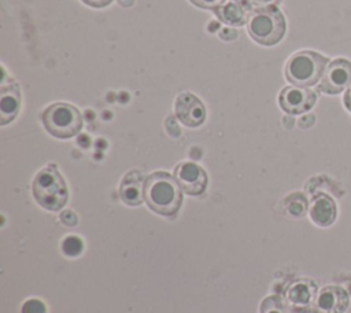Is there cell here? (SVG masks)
I'll list each match as a JSON object with an SVG mask.
<instances>
[{
	"label": "cell",
	"instance_id": "cell-23",
	"mask_svg": "<svg viewBox=\"0 0 351 313\" xmlns=\"http://www.w3.org/2000/svg\"><path fill=\"white\" fill-rule=\"evenodd\" d=\"M343 102H344V106L347 107V110L351 111V84H350V86H348L347 91H346V95H344Z\"/></svg>",
	"mask_w": 351,
	"mask_h": 313
},
{
	"label": "cell",
	"instance_id": "cell-12",
	"mask_svg": "<svg viewBox=\"0 0 351 313\" xmlns=\"http://www.w3.org/2000/svg\"><path fill=\"white\" fill-rule=\"evenodd\" d=\"M144 174L140 170L128 172L119 184V196L128 206H138L144 200L145 188Z\"/></svg>",
	"mask_w": 351,
	"mask_h": 313
},
{
	"label": "cell",
	"instance_id": "cell-24",
	"mask_svg": "<svg viewBox=\"0 0 351 313\" xmlns=\"http://www.w3.org/2000/svg\"><path fill=\"white\" fill-rule=\"evenodd\" d=\"M292 313H318L314 308H300V309H293Z\"/></svg>",
	"mask_w": 351,
	"mask_h": 313
},
{
	"label": "cell",
	"instance_id": "cell-18",
	"mask_svg": "<svg viewBox=\"0 0 351 313\" xmlns=\"http://www.w3.org/2000/svg\"><path fill=\"white\" fill-rule=\"evenodd\" d=\"M82 240L74 235L66 237L63 242H62V251L69 255V257H75L78 254H81L82 251Z\"/></svg>",
	"mask_w": 351,
	"mask_h": 313
},
{
	"label": "cell",
	"instance_id": "cell-6",
	"mask_svg": "<svg viewBox=\"0 0 351 313\" xmlns=\"http://www.w3.org/2000/svg\"><path fill=\"white\" fill-rule=\"evenodd\" d=\"M351 84V62L343 58L335 59L328 63L322 80L319 82V91L329 95H336L348 88Z\"/></svg>",
	"mask_w": 351,
	"mask_h": 313
},
{
	"label": "cell",
	"instance_id": "cell-4",
	"mask_svg": "<svg viewBox=\"0 0 351 313\" xmlns=\"http://www.w3.org/2000/svg\"><path fill=\"white\" fill-rule=\"evenodd\" d=\"M329 60L315 51H299L285 65L287 80L298 86H311L324 74Z\"/></svg>",
	"mask_w": 351,
	"mask_h": 313
},
{
	"label": "cell",
	"instance_id": "cell-10",
	"mask_svg": "<svg viewBox=\"0 0 351 313\" xmlns=\"http://www.w3.org/2000/svg\"><path fill=\"white\" fill-rule=\"evenodd\" d=\"M348 306V294L343 287L326 286L318 291L313 308L318 313H343Z\"/></svg>",
	"mask_w": 351,
	"mask_h": 313
},
{
	"label": "cell",
	"instance_id": "cell-5",
	"mask_svg": "<svg viewBox=\"0 0 351 313\" xmlns=\"http://www.w3.org/2000/svg\"><path fill=\"white\" fill-rule=\"evenodd\" d=\"M41 121L49 135L58 139L75 136L82 128L80 111L69 103H53L41 114Z\"/></svg>",
	"mask_w": 351,
	"mask_h": 313
},
{
	"label": "cell",
	"instance_id": "cell-3",
	"mask_svg": "<svg viewBox=\"0 0 351 313\" xmlns=\"http://www.w3.org/2000/svg\"><path fill=\"white\" fill-rule=\"evenodd\" d=\"M248 34L261 45H274L285 34L287 23L282 12L276 5L256 8L250 14Z\"/></svg>",
	"mask_w": 351,
	"mask_h": 313
},
{
	"label": "cell",
	"instance_id": "cell-20",
	"mask_svg": "<svg viewBox=\"0 0 351 313\" xmlns=\"http://www.w3.org/2000/svg\"><path fill=\"white\" fill-rule=\"evenodd\" d=\"M196 7L204 8V10H215L223 0H189Z\"/></svg>",
	"mask_w": 351,
	"mask_h": 313
},
{
	"label": "cell",
	"instance_id": "cell-25",
	"mask_svg": "<svg viewBox=\"0 0 351 313\" xmlns=\"http://www.w3.org/2000/svg\"><path fill=\"white\" fill-rule=\"evenodd\" d=\"M251 1H254V3H267L270 0H251Z\"/></svg>",
	"mask_w": 351,
	"mask_h": 313
},
{
	"label": "cell",
	"instance_id": "cell-16",
	"mask_svg": "<svg viewBox=\"0 0 351 313\" xmlns=\"http://www.w3.org/2000/svg\"><path fill=\"white\" fill-rule=\"evenodd\" d=\"M285 211L292 217H303L307 211V199L300 192H293L284 200Z\"/></svg>",
	"mask_w": 351,
	"mask_h": 313
},
{
	"label": "cell",
	"instance_id": "cell-1",
	"mask_svg": "<svg viewBox=\"0 0 351 313\" xmlns=\"http://www.w3.org/2000/svg\"><path fill=\"white\" fill-rule=\"evenodd\" d=\"M144 200L156 214L173 217L182 203V189L174 176L166 172H154L145 180Z\"/></svg>",
	"mask_w": 351,
	"mask_h": 313
},
{
	"label": "cell",
	"instance_id": "cell-17",
	"mask_svg": "<svg viewBox=\"0 0 351 313\" xmlns=\"http://www.w3.org/2000/svg\"><path fill=\"white\" fill-rule=\"evenodd\" d=\"M291 305L280 295H270L261 303V313H292Z\"/></svg>",
	"mask_w": 351,
	"mask_h": 313
},
{
	"label": "cell",
	"instance_id": "cell-15",
	"mask_svg": "<svg viewBox=\"0 0 351 313\" xmlns=\"http://www.w3.org/2000/svg\"><path fill=\"white\" fill-rule=\"evenodd\" d=\"M337 209L335 200L326 194H318L310 205V218L319 227H329L335 222Z\"/></svg>",
	"mask_w": 351,
	"mask_h": 313
},
{
	"label": "cell",
	"instance_id": "cell-9",
	"mask_svg": "<svg viewBox=\"0 0 351 313\" xmlns=\"http://www.w3.org/2000/svg\"><path fill=\"white\" fill-rule=\"evenodd\" d=\"M176 115L177 118L189 128H196L202 125L206 119V108L199 97L193 93L182 92L176 99Z\"/></svg>",
	"mask_w": 351,
	"mask_h": 313
},
{
	"label": "cell",
	"instance_id": "cell-7",
	"mask_svg": "<svg viewBox=\"0 0 351 313\" xmlns=\"http://www.w3.org/2000/svg\"><path fill=\"white\" fill-rule=\"evenodd\" d=\"M174 177L182 192L191 196L202 195L207 188V174L195 162H181L174 167Z\"/></svg>",
	"mask_w": 351,
	"mask_h": 313
},
{
	"label": "cell",
	"instance_id": "cell-8",
	"mask_svg": "<svg viewBox=\"0 0 351 313\" xmlns=\"http://www.w3.org/2000/svg\"><path fill=\"white\" fill-rule=\"evenodd\" d=\"M317 95L307 86H285L278 96L280 107L288 114H302L313 108Z\"/></svg>",
	"mask_w": 351,
	"mask_h": 313
},
{
	"label": "cell",
	"instance_id": "cell-13",
	"mask_svg": "<svg viewBox=\"0 0 351 313\" xmlns=\"http://www.w3.org/2000/svg\"><path fill=\"white\" fill-rule=\"evenodd\" d=\"M21 108V89L14 81L1 84L0 88V125L11 122Z\"/></svg>",
	"mask_w": 351,
	"mask_h": 313
},
{
	"label": "cell",
	"instance_id": "cell-22",
	"mask_svg": "<svg viewBox=\"0 0 351 313\" xmlns=\"http://www.w3.org/2000/svg\"><path fill=\"white\" fill-rule=\"evenodd\" d=\"M81 1L93 8H103V7L108 5L112 0H81Z\"/></svg>",
	"mask_w": 351,
	"mask_h": 313
},
{
	"label": "cell",
	"instance_id": "cell-21",
	"mask_svg": "<svg viewBox=\"0 0 351 313\" xmlns=\"http://www.w3.org/2000/svg\"><path fill=\"white\" fill-rule=\"evenodd\" d=\"M60 221H62L63 224H66V225L73 227V225H75V224H77L78 218H77V216H75L73 211L66 210V211H63V213L60 214Z\"/></svg>",
	"mask_w": 351,
	"mask_h": 313
},
{
	"label": "cell",
	"instance_id": "cell-14",
	"mask_svg": "<svg viewBox=\"0 0 351 313\" xmlns=\"http://www.w3.org/2000/svg\"><path fill=\"white\" fill-rule=\"evenodd\" d=\"M248 1L247 0H223L214 11L219 21L230 26H243L248 22Z\"/></svg>",
	"mask_w": 351,
	"mask_h": 313
},
{
	"label": "cell",
	"instance_id": "cell-11",
	"mask_svg": "<svg viewBox=\"0 0 351 313\" xmlns=\"http://www.w3.org/2000/svg\"><path fill=\"white\" fill-rule=\"evenodd\" d=\"M318 294L317 283L310 279H296L285 288V299L292 309L310 308Z\"/></svg>",
	"mask_w": 351,
	"mask_h": 313
},
{
	"label": "cell",
	"instance_id": "cell-19",
	"mask_svg": "<svg viewBox=\"0 0 351 313\" xmlns=\"http://www.w3.org/2000/svg\"><path fill=\"white\" fill-rule=\"evenodd\" d=\"M22 313H45V305L38 299H29L23 303Z\"/></svg>",
	"mask_w": 351,
	"mask_h": 313
},
{
	"label": "cell",
	"instance_id": "cell-2",
	"mask_svg": "<svg viewBox=\"0 0 351 313\" xmlns=\"http://www.w3.org/2000/svg\"><path fill=\"white\" fill-rule=\"evenodd\" d=\"M32 192L37 203L49 210L58 211L67 203L69 189L55 165L41 169L32 183Z\"/></svg>",
	"mask_w": 351,
	"mask_h": 313
}]
</instances>
